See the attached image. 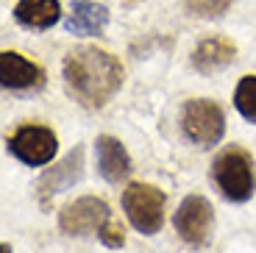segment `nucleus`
I'll use <instances>...</instances> for the list:
<instances>
[{"instance_id":"12","label":"nucleus","mask_w":256,"mask_h":253,"mask_svg":"<svg viewBox=\"0 0 256 253\" xmlns=\"http://www.w3.org/2000/svg\"><path fill=\"white\" fill-rule=\"evenodd\" d=\"M109 26V8L95 0H76L70 17L64 20V28L72 36H95Z\"/></svg>"},{"instance_id":"17","label":"nucleus","mask_w":256,"mask_h":253,"mask_svg":"<svg viewBox=\"0 0 256 253\" xmlns=\"http://www.w3.org/2000/svg\"><path fill=\"white\" fill-rule=\"evenodd\" d=\"M3 253H12V248H8V245H3Z\"/></svg>"},{"instance_id":"14","label":"nucleus","mask_w":256,"mask_h":253,"mask_svg":"<svg viewBox=\"0 0 256 253\" xmlns=\"http://www.w3.org/2000/svg\"><path fill=\"white\" fill-rule=\"evenodd\" d=\"M234 108L256 126V76H242L234 89Z\"/></svg>"},{"instance_id":"2","label":"nucleus","mask_w":256,"mask_h":253,"mask_svg":"<svg viewBox=\"0 0 256 253\" xmlns=\"http://www.w3.org/2000/svg\"><path fill=\"white\" fill-rule=\"evenodd\" d=\"M212 178L218 184L220 195L231 203H245L250 200L256 190V170H254V156L245 148L231 145L220 150L212 162Z\"/></svg>"},{"instance_id":"6","label":"nucleus","mask_w":256,"mask_h":253,"mask_svg":"<svg viewBox=\"0 0 256 253\" xmlns=\"http://www.w3.org/2000/svg\"><path fill=\"white\" fill-rule=\"evenodd\" d=\"M112 220L109 203L103 198L84 195L76 198L58 212V228L70 236H86V234H100V228Z\"/></svg>"},{"instance_id":"8","label":"nucleus","mask_w":256,"mask_h":253,"mask_svg":"<svg viewBox=\"0 0 256 253\" xmlns=\"http://www.w3.org/2000/svg\"><path fill=\"white\" fill-rule=\"evenodd\" d=\"M0 78H3V89L12 92H34L45 86V70L17 50L0 53Z\"/></svg>"},{"instance_id":"15","label":"nucleus","mask_w":256,"mask_h":253,"mask_svg":"<svg viewBox=\"0 0 256 253\" xmlns=\"http://www.w3.org/2000/svg\"><path fill=\"white\" fill-rule=\"evenodd\" d=\"M234 0H184V8L192 17H204V20H218L231 8Z\"/></svg>"},{"instance_id":"1","label":"nucleus","mask_w":256,"mask_h":253,"mask_svg":"<svg viewBox=\"0 0 256 253\" xmlns=\"http://www.w3.org/2000/svg\"><path fill=\"white\" fill-rule=\"evenodd\" d=\"M64 86L86 108H103L122 86V64L109 50L84 44L64 56L62 64Z\"/></svg>"},{"instance_id":"3","label":"nucleus","mask_w":256,"mask_h":253,"mask_svg":"<svg viewBox=\"0 0 256 253\" xmlns=\"http://www.w3.org/2000/svg\"><path fill=\"white\" fill-rule=\"evenodd\" d=\"M164 203H167V195L154 184L136 181V184H128L126 192H122L126 217L145 236L159 234V228L164 226Z\"/></svg>"},{"instance_id":"10","label":"nucleus","mask_w":256,"mask_h":253,"mask_svg":"<svg viewBox=\"0 0 256 253\" xmlns=\"http://www.w3.org/2000/svg\"><path fill=\"white\" fill-rule=\"evenodd\" d=\"M95 158H98V170L100 176L106 178L109 184H120L131 176V156H128L126 145H122L117 136H109V134H103L98 136L95 142Z\"/></svg>"},{"instance_id":"9","label":"nucleus","mask_w":256,"mask_h":253,"mask_svg":"<svg viewBox=\"0 0 256 253\" xmlns=\"http://www.w3.org/2000/svg\"><path fill=\"white\" fill-rule=\"evenodd\" d=\"M81 176H84V148L76 145L56 167H53V170H48L45 176L39 178V184H36L39 200L48 203V198L58 195V192H64V190H70L76 181H81Z\"/></svg>"},{"instance_id":"16","label":"nucleus","mask_w":256,"mask_h":253,"mask_svg":"<svg viewBox=\"0 0 256 253\" xmlns=\"http://www.w3.org/2000/svg\"><path fill=\"white\" fill-rule=\"evenodd\" d=\"M100 242L106 248H112V250H120L122 245H126V231H122V226H117V222H106V226L100 228Z\"/></svg>"},{"instance_id":"13","label":"nucleus","mask_w":256,"mask_h":253,"mask_svg":"<svg viewBox=\"0 0 256 253\" xmlns=\"http://www.w3.org/2000/svg\"><path fill=\"white\" fill-rule=\"evenodd\" d=\"M62 17V3L58 0H17L14 6V20L22 28L34 31H48Z\"/></svg>"},{"instance_id":"5","label":"nucleus","mask_w":256,"mask_h":253,"mask_svg":"<svg viewBox=\"0 0 256 253\" xmlns=\"http://www.w3.org/2000/svg\"><path fill=\"white\" fill-rule=\"evenodd\" d=\"M6 148L14 158H20L28 167H42L48 162H53L58 150V140L53 128L36 126V122H26V126L14 128L6 136Z\"/></svg>"},{"instance_id":"4","label":"nucleus","mask_w":256,"mask_h":253,"mask_svg":"<svg viewBox=\"0 0 256 253\" xmlns=\"http://www.w3.org/2000/svg\"><path fill=\"white\" fill-rule=\"evenodd\" d=\"M181 131L198 148H214L226 134V114L209 98H192L181 106Z\"/></svg>"},{"instance_id":"7","label":"nucleus","mask_w":256,"mask_h":253,"mask_svg":"<svg viewBox=\"0 0 256 253\" xmlns=\"http://www.w3.org/2000/svg\"><path fill=\"white\" fill-rule=\"evenodd\" d=\"M176 234L192 248H204L214 228V209L204 195H186L173 217Z\"/></svg>"},{"instance_id":"11","label":"nucleus","mask_w":256,"mask_h":253,"mask_svg":"<svg viewBox=\"0 0 256 253\" xmlns=\"http://www.w3.org/2000/svg\"><path fill=\"white\" fill-rule=\"evenodd\" d=\"M237 58V44L226 36H206L192 50V67L200 76H212L218 70H226Z\"/></svg>"}]
</instances>
